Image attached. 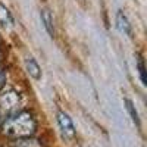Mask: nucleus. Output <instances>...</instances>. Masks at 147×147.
<instances>
[{"mask_svg": "<svg viewBox=\"0 0 147 147\" xmlns=\"http://www.w3.org/2000/svg\"><path fill=\"white\" fill-rule=\"evenodd\" d=\"M138 72H140V78H141V82H143V84H146V77H144V65H143V62H141V60L138 62Z\"/></svg>", "mask_w": 147, "mask_h": 147, "instance_id": "9", "label": "nucleus"}, {"mask_svg": "<svg viewBox=\"0 0 147 147\" xmlns=\"http://www.w3.org/2000/svg\"><path fill=\"white\" fill-rule=\"evenodd\" d=\"M41 21L44 22V27H46L47 32L53 37L55 28H53V18H52L50 10H47V9H43V10H41Z\"/></svg>", "mask_w": 147, "mask_h": 147, "instance_id": "7", "label": "nucleus"}, {"mask_svg": "<svg viewBox=\"0 0 147 147\" xmlns=\"http://www.w3.org/2000/svg\"><path fill=\"white\" fill-rule=\"evenodd\" d=\"M57 124L60 128V132L65 138H74L75 136V127H74V122L69 118L68 113H65L63 110H59L57 112Z\"/></svg>", "mask_w": 147, "mask_h": 147, "instance_id": "3", "label": "nucleus"}, {"mask_svg": "<svg viewBox=\"0 0 147 147\" xmlns=\"http://www.w3.org/2000/svg\"><path fill=\"white\" fill-rule=\"evenodd\" d=\"M25 68L28 71V74L34 78V80H41V68L40 65L37 63V60L32 57V56H27L25 57Z\"/></svg>", "mask_w": 147, "mask_h": 147, "instance_id": "4", "label": "nucleus"}, {"mask_svg": "<svg viewBox=\"0 0 147 147\" xmlns=\"http://www.w3.org/2000/svg\"><path fill=\"white\" fill-rule=\"evenodd\" d=\"M0 25H2L3 28H6V30L13 27V18H12V13L2 3H0Z\"/></svg>", "mask_w": 147, "mask_h": 147, "instance_id": "6", "label": "nucleus"}, {"mask_svg": "<svg viewBox=\"0 0 147 147\" xmlns=\"http://www.w3.org/2000/svg\"><path fill=\"white\" fill-rule=\"evenodd\" d=\"M116 25H118V30L121 32H124L127 35H131V24H129L127 15L121 10L116 13Z\"/></svg>", "mask_w": 147, "mask_h": 147, "instance_id": "5", "label": "nucleus"}, {"mask_svg": "<svg viewBox=\"0 0 147 147\" xmlns=\"http://www.w3.org/2000/svg\"><path fill=\"white\" fill-rule=\"evenodd\" d=\"M124 103H125V106H127V109H128V112H129V115H131L132 121L136 122L137 125H140V118H138V112H137L136 106H134V103H132V102H131L129 99H125V100H124Z\"/></svg>", "mask_w": 147, "mask_h": 147, "instance_id": "8", "label": "nucleus"}, {"mask_svg": "<svg viewBox=\"0 0 147 147\" xmlns=\"http://www.w3.org/2000/svg\"><path fill=\"white\" fill-rule=\"evenodd\" d=\"M21 105V96L15 90H6L0 94V107L5 112H12L16 110Z\"/></svg>", "mask_w": 147, "mask_h": 147, "instance_id": "2", "label": "nucleus"}, {"mask_svg": "<svg viewBox=\"0 0 147 147\" xmlns=\"http://www.w3.org/2000/svg\"><path fill=\"white\" fill-rule=\"evenodd\" d=\"M35 129V122L32 116L27 112H22L13 118L7 119L3 124V131L7 136L13 137H27L31 136Z\"/></svg>", "mask_w": 147, "mask_h": 147, "instance_id": "1", "label": "nucleus"}]
</instances>
